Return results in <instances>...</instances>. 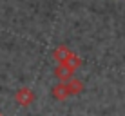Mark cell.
<instances>
[{
	"mask_svg": "<svg viewBox=\"0 0 125 116\" xmlns=\"http://www.w3.org/2000/svg\"><path fill=\"white\" fill-rule=\"evenodd\" d=\"M53 96L58 98V100H65V98L71 96V91H69L67 82H62L60 85H56V87L53 89Z\"/></svg>",
	"mask_w": 125,
	"mask_h": 116,
	"instance_id": "4",
	"label": "cell"
},
{
	"mask_svg": "<svg viewBox=\"0 0 125 116\" xmlns=\"http://www.w3.org/2000/svg\"><path fill=\"white\" fill-rule=\"evenodd\" d=\"M73 73H74V69H73L69 63H58L56 69H54V76H56L58 80L62 82H67L73 78Z\"/></svg>",
	"mask_w": 125,
	"mask_h": 116,
	"instance_id": "1",
	"label": "cell"
},
{
	"mask_svg": "<svg viewBox=\"0 0 125 116\" xmlns=\"http://www.w3.org/2000/svg\"><path fill=\"white\" fill-rule=\"evenodd\" d=\"M53 56H54V60H56L58 63H63V62H67V60L73 56V53H71V49H69L67 45H60V47L54 49Z\"/></svg>",
	"mask_w": 125,
	"mask_h": 116,
	"instance_id": "3",
	"label": "cell"
},
{
	"mask_svg": "<svg viewBox=\"0 0 125 116\" xmlns=\"http://www.w3.org/2000/svg\"><path fill=\"white\" fill-rule=\"evenodd\" d=\"M15 98H16V102H18L20 105H29V104H33V100H34V94L31 89H27V87H22V89H18V93L15 94Z\"/></svg>",
	"mask_w": 125,
	"mask_h": 116,
	"instance_id": "2",
	"label": "cell"
},
{
	"mask_svg": "<svg viewBox=\"0 0 125 116\" xmlns=\"http://www.w3.org/2000/svg\"><path fill=\"white\" fill-rule=\"evenodd\" d=\"M0 116H4V114H2V113H0Z\"/></svg>",
	"mask_w": 125,
	"mask_h": 116,
	"instance_id": "5",
	"label": "cell"
}]
</instances>
